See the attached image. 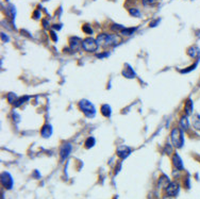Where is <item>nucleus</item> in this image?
<instances>
[{
	"mask_svg": "<svg viewBox=\"0 0 200 199\" xmlns=\"http://www.w3.org/2000/svg\"><path fill=\"white\" fill-rule=\"evenodd\" d=\"M170 140L171 144L174 147L176 148H181L184 145V134H183V130L180 128H174L170 132Z\"/></svg>",
	"mask_w": 200,
	"mask_h": 199,
	"instance_id": "1",
	"label": "nucleus"
},
{
	"mask_svg": "<svg viewBox=\"0 0 200 199\" xmlns=\"http://www.w3.org/2000/svg\"><path fill=\"white\" fill-rule=\"evenodd\" d=\"M78 106H79V109L81 110V112L83 113L86 117L93 118L96 116V108L89 100H87V99H82V100L79 101Z\"/></svg>",
	"mask_w": 200,
	"mask_h": 199,
	"instance_id": "2",
	"label": "nucleus"
},
{
	"mask_svg": "<svg viewBox=\"0 0 200 199\" xmlns=\"http://www.w3.org/2000/svg\"><path fill=\"white\" fill-rule=\"evenodd\" d=\"M120 41V38L117 36V35L114 34H105V33H102V34H99L97 37V43L98 45L101 46H114L116 44H118Z\"/></svg>",
	"mask_w": 200,
	"mask_h": 199,
	"instance_id": "3",
	"label": "nucleus"
},
{
	"mask_svg": "<svg viewBox=\"0 0 200 199\" xmlns=\"http://www.w3.org/2000/svg\"><path fill=\"white\" fill-rule=\"evenodd\" d=\"M98 43L97 40H94L92 37H87L82 41V48L86 52H95L98 49Z\"/></svg>",
	"mask_w": 200,
	"mask_h": 199,
	"instance_id": "4",
	"label": "nucleus"
},
{
	"mask_svg": "<svg viewBox=\"0 0 200 199\" xmlns=\"http://www.w3.org/2000/svg\"><path fill=\"white\" fill-rule=\"evenodd\" d=\"M1 183L7 190H11L13 187V184H14V181H13V178L11 176L10 173L8 171H3L1 174Z\"/></svg>",
	"mask_w": 200,
	"mask_h": 199,
	"instance_id": "5",
	"label": "nucleus"
},
{
	"mask_svg": "<svg viewBox=\"0 0 200 199\" xmlns=\"http://www.w3.org/2000/svg\"><path fill=\"white\" fill-rule=\"evenodd\" d=\"M167 196H171V197H175V196L178 195L180 191V185L177 183V182H170L168 186L165 189Z\"/></svg>",
	"mask_w": 200,
	"mask_h": 199,
	"instance_id": "6",
	"label": "nucleus"
},
{
	"mask_svg": "<svg viewBox=\"0 0 200 199\" xmlns=\"http://www.w3.org/2000/svg\"><path fill=\"white\" fill-rule=\"evenodd\" d=\"M131 152H132V149H131L130 147H128V146H125V145L119 146L116 150L117 156H118L120 159H126L127 157L130 156Z\"/></svg>",
	"mask_w": 200,
	"mask_h": 199,
	"instance_id": "7",
	"label": "nucleus"
},
{
	"mask_svg": "<svg viewBox=\"0 0 200 199\" xmlns=\"http://www.w3.org/2000/svg\"><path fill=\"white\" fill-rule=\"evenodd\" d=\"M72 149H73V147L69 143L63 144V146L61 147V149H60V157H61L62 161H64V160L69 156L70 152H72Z\"/></svg>",
	"mask_w": 200,
	"mask_h": 199,
	"instance_id": "8",
	"label": "nucleus"
},
{
	"mask_svg": "<svg viewBox=\"0 0 200 199\" xmlns=\"http://www.w3.org/2000/svg\"><path fill=\"white\" fill-rule=\"evenodd\" d=\"M172 164H174V166L177 170H182L183 168H184L181 157L178 153H175L174 156H172Z\"/></svg>",
	"mask_w": 200,
	"mask_h": 199,
	"instance_id": "9",
	"label": "nucleus"
},
{
	"mask_svg": "<svg viewBox=\"0 0 200 199\" xmlns=\"http://www.w3.org/2000/svg\"><path fill=\"white\" fill-rule=\"evenodd\" d=\"M52 126L49 125V124H46V125L43 126V128L41 129V135L44 137V139H49V137L52 135Z\"/></svg>",
	"mask_w": 200,
	"mask_h": 199,
	"instance_id": "10",
	"label": "nucleus"
},
{
	"mask_svg": "<svg viewBox=\"0 0 200 199\" xmlns=\"http://www.w3.org/2000/svg\"><path fill=\"white\" fill-rule=\"evenodd\" d=\"M122 75H124V77H126V78H128V79H133V78H135V76H136L135 71H134V69L129 64L125 65V68H124V70H122Z\"/></svg>",
	"mask_w": 200,
	"mask_h": 199,
	"instance_id": "11",
	"label": "nucleus"
},
{
	"mask_svg": "<svg viewBox=\"0 0 200 199\" xmlns=\"http://www.w3.org/2000/svg\"><path fill=\"white\" fill-rule=\"evenodd\" d=\"M69 46H70V49H73V51L79 50L80 47H82V42H80V40H79L78 37H70Z\"/></svg>",
	"mask_w": 200,
	"mask_h": 199,
	"instance_id": "12",
	"label": "nucleus"
},
{
	"mask_svg": "<svg viewBox=\"0 0 200 199\" xmlns=\"http://www.w3.org/2000/svg\"><path fill=\"white\" fill-rule=\"evenodd\" d=\"M179 125H180V128H181L182 130H184V131H187V130L190 129L191 124H190V120H188L187 115H184V116H182V117L180 118Z\"/></svg>",
	"mask_w": 200,
	"mask_h": 199,
	"instance_id": "13",
	"label": "nucleus"
},
{
	"mask_svg": "<svg viewBox=\"0 0 200 199\" xmlns=\"http://www.w3.org/2000/svg\"><path fill=\"white\" fill-rule=\"evenodd\" d=\"M187 54L191 58L195 59V58H200V49L197 46H192L187 49Z\"/></svg>",
	"mask_w": 200,
	"mask_h": 199,
	"instance_id": "14",
	"label": "nucleus"
},
{
	"mask_svg": "<svg viewBox=\"0 0 200 199\" xmlns=\"http://www.w3.org/2000/svg\"><path fill=\"white\" fill-rule=\"evenodd\" d=\"M194 111V103H193V100H192L191 98H188L187 100L185 101L184 103V112L186 115H191L192 113Z\"/></svg>",
	"mask_w": 200,
	"mask_h": 199,
	"instance_id": "15",
	"label": "nucleus"
},
{
	"mask_svg": "<svg viewBox=\"0 0 200 199\" xmlns=\"http://www.w3.org/2000/svg\"><path fill=\"white\" fill-rule=\"evenodd\" d=\"M100 112L105 117H110L112 115V109L110 104H102L100 108Z\"/></svg>",
	"mask_w": 200,
	"mask_h": 199,
	"instance_id": "16",
	"label": "nucleus"
},
{
	"mask_svg": "<svg viewBox=\"0 0 200 199\" xmlns=\"http://www.w3.org/2000/svg\"><path fill=\"white\" fill-rule=\"evenodd\" d=\"M170 183V180H169V178L165 175L161 176L160 179H159V186L160 187H164V189H166L167 186Z\"/></svg>",
	"mask_w": 200,
	"mask_h": 199,
	"instance_id": "17",
	"label": "nucleus"
},
{
	"mask_svg": "<svg viewBox=\"0 0 200 199\" xmlns=\"http://www.w3.org/2000/svg\"><path fill=\"white\" fill-rule=\"evenodd\" d=\"M192 123H193V127L195 128L196 130H199L200 131V115L199 114H196L195 116L193 117V120H192Z\"/></svg>",
	"mask_w": 200,
	"mask_h": 199,
	"instance_id": "18",
	"label": "nucleus"
},
{
	"mask_svg": "<svg viewBox=\"0 0 200 199\" xmlns=\"http://www.w3.org/2000/svg\"><path fill=\"white\" fill-rule=\"evenodd\" d=\"M95 143H96L95 137L89 136V137H87V139H86L85 143H84V145H85V148L89 149V148H92L93 146H95Z\"/></svg>",
	"mask_w": 200,
	"mask_h": 199,
	"instance_id": "19",
	"label": "nucleus"
},
{
	"mask_svg": "<svg viewBox=\"0 0 200 199\" xmlns=\"http://www.w3.org/2000/svg\"><path fill=\"white\" fill-rule=\"evenodd\" d=\"M7 14L9 15L12 19L15 18V16H16V10H15V8L13 7V5H9V7H8V9H7Z\"/></svg>",
	"mask_w": 200,
	"mask_h": 199,
	"instance_id": "20",
	"label": "nucleus"
},
{
	"mask_svg": "<svg viewBox=\"0 0 200 199\" xmlns=\"http://www.w3.org/2000/svg\"><path fill=\"white\" fill-rule=\"evenodd\" d=\"M7 98H8V100H9L10 103H12V104H14L18 99V97L16 96V94H14V93H9L7 96Z\"/></svg>",
	"mask_w": 200,
	"mask_h": 199,
	"instance_id": "21",
	"label": "nucleus"
},
{
	"mask_svg": "<svg viewBox=\"0 0 200 199\" xmlns=\"http://www.w3.org/2000/svg\"><path fill=\"white\" fill-rule=\"evenodd\" d=\"M29 99V96H24V97H21V98H18L17 99V101L14 103V107H19V106H21V104L24 103V102H26L27 100Z\"/></svg>",
	"mask_w": 200,
	"mask_h": 199,
	"instance_id": "22",
	"label": "nucleus"
},
{
	"mask_svg": "<svg viewBox=\"0 0 200 199\" xmlns=\"http://www.w3.org/2000/svg\"><path fill=\"white\" fill-rule=\"evenodd\" d=\"M136 31V28H128V29H124L122 31V34H124V35H131L132 33H134Z\"/></svg>",
	"mask_w": 200,
	"mask_h": 199,
	"instance_id": "23",
	"label": "nucleus"
},
{
	"mask_svg": "<svg viewBox=\"0 0 200 199\" xmlns=\"http://www.w3.org/2000/svg\"><path fill=\"white\" fill-rule=\"evenodd\" d=\"M112 31H117V32H122V30L125 29L124 26H122V25H113V26L111 27Z\"/></svg>",
	"mask_w": 200,
	"mask_h": 199,
	"instance_id": "24",
	"label": "nucleus"
},
{
	"mask_svg": "<svg viewBox=\"0 0 200 199\" xmlns=\"http://www.w3.org/2000/svg\"><path fill=\"white\" fill-rule=\"evenodd\" d=\"M130 14L134 16V17H141V13H139V11L138 9H130Z\"/></svg>",
	"mask_w": 200,
	"mask_h": 199,
	"instance_id": "25",
	"label": "nucleus"
},
{
	"mask_svg": "<svg viewBox=\"0 0 200 199\" xmlns=\"http://www.w3.org/2000/svg\"><path fill=\"white\" fill-rule=\"evenodd\" d=\"M158 0H143V4L144 5H152L157 2Z\"/></svg>",
	"mask_w": 200,
	"mask_h": 199,
	"instance_id": "26",
	"label": "nucleus"
},
{
	"mask_svg": "<svg viewBox=\"0 0 200 199\" xmlns=\"http://www.w3.org/2000/svg\"><path fill=\"white\" fill-rule=\"evenodd\" d=\"M83 31L86 32V33H89V34H92V33H93V29L89 26L85 25V26H83Z\"/></svg>",
	"mask_w": 200,
	"mask_h": 199,
	"instance_id": "27",
	"label": "nucleus"
},
{
	"mask_svg": "<svg viewBox=\"0 0 200 199\" xmlns=\"http://www.w3.org/2000/svg\"><path fill=\"white\" fill-rule=\"evenodd\" d=\"M50 36H51V38H52V41L53 42H57V34H56V32L53 31H50Z\"/></svg>",
	"mask_w": 200,
	"mask_h": 199,
	"instance_id": "28",
	"label": "nucleus"
},
{
	"mask_svg": "<svg viewBox=\"0 0 200 199\" xmlns=\"http://www.w3.org/2000/svg\"><path fill=\"white\" fill-rule=\"evenodd\" d=\"M1 37H2V40H3V42H8V41H9V37L5 36L4 33H2V34H1Z\"/></svg>",
	"mask_w": 200,
	"mask_h": 199,
	"instance_id": "29",
	"label": "nucleus"
},
{
	"mask_svg": "<svg viewBox=\"0 0 200 199\" xmlns=\"http://www.w3.org/2000/svg\"><path fill=\"white\" fill-rule=\"evenodd\" d=\"M159 21H160V19H158L157 21H153V23H151V25H150V27H152V26H157Z\"/></svg>",
	"mask_w": 200,
	"mask_h": 199,
	"instance_id": "30",
	"label": "nucleus"
},
{
	"mask_svg": "<svg viewBox=\"0 0 200 199\" xmlns=\"http://www.w3.org/2000/svg\"><path fill=\"white\" fill-rule=\"evenodd\" d=\"M53 28H54V29H59V30H60V29L62 28V25H60V26H57V25H54Z\"/></svg>",
	"mask_w": 200,
	"mask_h": 199,
	"instance_id": "31",
	"label": "nucleus"
},
{
	"mask_svg": "<svg viewBox=\"0 0 200 199\" xmlns=\"http://www.w3.org/2000/svg\"><path fill=\"white\" fill-rule=\"evenodd\" d=\"M34 175L36 176V178H40V177H41V176H40V173H38L37 170H35V171H34Z\"/></svg>",
	"mask_w": 200,
	"mask_h": 199,
	"instance_id": "32",
	"label": "nucleus"
},
{
	"mask_svg": "<svg viewBox=\"0 0 200 199\" xmlns=\"http://www.w3.org/2000/svg\"><path fill=\"white\" fill-rule=\"evenodd\" d=\"M34 14H35V16H34V18H38V14H40V13H38V12H37V11H36V12H35V13H34Z\"/></svg>",
	"mask_w": 200,
	"mask_h": 199,
	"instance_id": "33",
	"label": "nucleus"
}]
</instances>
